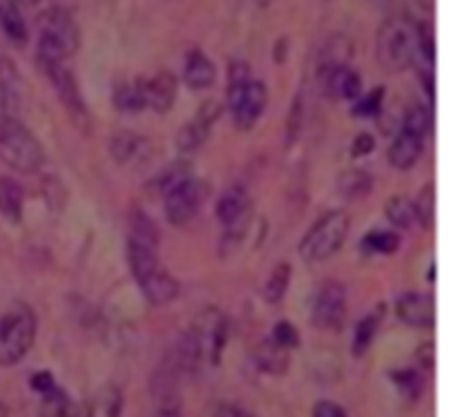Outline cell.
I'll return each mask as SVG.
<instances>
[{"label": "cell", "instance_id": "6da1fadb", "mask_svg": "<svg viewBox=\"0 0 457 417\" xmlns=\"http://www.w3.org/2000/svg\"><path fill=\"white\" fill-rule=\"evenodd\" d=\"M228 344V317L219 308H205L187 326L172 353L181 375L199 373L204 366L221 364Z\"/></svg>", "mask_w": 457, "mask_h": 417}, {"label": "cell", "instance_id": "7a4b0ae2", "mask_svg": "<svg viewBox=\"0 0 457 417\" xmlns=\"http://www.w3.org/2000/svg\"><path fill=\"white\" fill-rule=\"evenodd\" d=\"M80 45L79 25L74 16L61 4H52L40 13L38 43H36V63L38 67L67 63Z\"/></svg>", "mask_w": 457, "mask_h": 417}, {"label": "cell", "instance_id": "3957f363", "mask_svg": "<svg viewBox=\"0 0 457 417\" xmlns=\"http://www.w3.org/2000/svg\"><path fill=\"white\" fill-rule=\"evenodd\" d=\"M420 29H422V22H415L406 13H397L382 22L378 40H375V54H378V63L384 71L400 74L406 67L413 65Z\"/></svg>", "mask_w": 457, "mask_h": 417}, {"label": "cell", "instance_id": "277c9868", "mask_svg": "<svg viewBox=\"0 0 457 417\" xmlns=\"http://www.w3.org/2000/svg\"><path fill=\"white\" fill-rule=\"evenodd\" d=\"M268 103V89L262 80L250 76L248 63L235 61L230 67V85H228V107L239 129L254 128Z\"/></svg>", "mask_w": 457, "mask_h": 417}, {"label": "cell", "instance_id": "5b68a950", "mask_svg": "<svg viewBox=\"0 0 457 417\" xmlns=\"http://www.w3.org/2000/svg\"><path fill=\"white\" fill-rule=\"evenodd\" d=\"M38 333V320L25 304L9 308L0 317V366L9 369L25 360Z\"/></svg>", "mask_w": 457, "mask_h": 417}, {"label": "cell", "instance_id": "8992f818", "mask_svg": "<svg viewBox=\"0 0 457 417\" xmlns=\"http://www.w3.org/2000/svg\"><path fill=\"white\" fill-rule=\"evenodd\" d=\"M351 230V217L344 210H330L312 223L299 244V257L308 263H321L337 254Z\"/></svg>", "mask_w": 457, "mask_h": 417}, {"label": "cell", "instance_id": "52a82bcc", "mask_svg": "<svg viewBox=\"0 0 457 417\" xmlns=\"http://www.w3.org/2000/svg\"><path fill=\"white\" fill-rule=\"evenodd\" d=\"M0 159L16 172L34 174L45 163V152L38 138L22 125L21 119L7 116L0 134Z\"/></svg>", "mask_w": 457, "mask_h": 417}, {"label": "cell", "instance_id": "ba28073f", "mask_svg": "<svg viewBox=\"0 0 457 417\" xmlns=\"http://www.w3.org/2000/svg\"><path fill=\"white\" fill-rule=\"evenodd\" d=\"M428 129H431V114H428V110H424L422 105L411 107L409 114L404 116V123H402L395 141H393L391 150H388V161L397 170L413 168L424 152V141H427Z\"/></svg>", "mask_w": 457, "mask_h": 417}, {"label": "cell", "instance_id": "9c48e42d", "mask_svg": "<svg viewBox=\"0 0 457 417\" xmlns=\"http://www.w3.org/2000/svg\"><path fill=\"white\" fill-rule=\"evenodd\" d=\"M40 71H43L49 79V83L54 85L62 107H65L67 114L71 116L76 128H80L83 132H89V128H92V116H89L87 103H85L83 94H80L79 80H76L74 71L67 67V63H54V65L43 67Z\"/></svg>", "mask_w": 457, "mask_h": 417}, {"label": "cell", "instance_id": "30bf717a", "mask_svg": "<svg viewBox=\"0 0 457 417\" xmlns=\"http://www.w3.org/2000/svg\"><path fill=\"white\" fill-rule=\"evenodd\" d=\"M205 195H208V188H205V183L196 181L195 177L187 179V181L181 183L179 188H174L170 195L163 196L165 217H168V221L179 228L187 226V223L196 217L201 205H204Z\"/></svg>", "mask_w": 457, "mask_h": 417}, {"label": "cell", "instance_id": "8fae6325", "mask_svg": "<svg viewBox=\"0 0 457 417\" xmlns=\"http://www.w3.org/2000/svg\"><path fill=\"white\" fill-rule=\"evenodd\" d=\"M311 321L315 329L339 330L346 321V290L337 281L321 286L312 302Z\"/></svg>", "mask_w": 457, "mask_h": 417}, {"label": "cell", "instance_id": "7c38bea8", "mask_svg": "<svg viewBox=\"0 0 457 417\" xmlns=\"http://www.w3.org/2000/svg\"><path fill=\"white\" fill-rule=\"evenodd\" d=\"M321 92L333 101H355L361 92V79L348 63L317 67Z\"/></svg>", "mask_w": 457, "mask_h": 417}, {"label": "cell", "instance_id": "4fadbf2b", "mask_svg": "<svg viewBox=\"0 0 457 417\" xmlns=\"http://www.w3.org/2000/svg\"><path fill=\"white\" fill-rule=\"evenodd\" d=\"M217 217L228 230V237L235 241L241 239L244 228L248 226L250 219V196L244 186L228 188L217 204Z\"/></svg>", "mask_w": 457, "mask_h": 417}, {"label": "cell", "instance_id": "5bb4252c", "mask_svg": "<svg viewBox=\"0 0 457 417\" xmlns=\"http://www.w3.org/2000/svg\"><path fill=\"white\" fill-rule=\"evenodd\" d=\"M219 114H221V107L217 101H205L199 107V112L195 114V119L187 121L181 129H179L177 137V147L183 154H192V152L199 150L205 143V138L212 132L214 123H217Z\"/></svg>", "mask_w": 457, "mask_h": 417}, {"label": "cell", "instance_id": "9a60e30c", "mask_svg": "<svg viewBox=\"0 0 457 417\" xmlns=\"http://www.w3.org/2000/svg\"><path fill=\"white\" fill-rule=\"evenodd\" d=\"M0 110L12 119H21L25 110V80L12 58H0Z\"/></svg>", "mask_w": 457, "mask_h": 417}, {"label": "cell", "instance_id": "2e32d148", "mask_svg": "<svg viewBox=\"0 0 457 417\" xmlns=\"http://www.w3.org/2000/svg\"><path fill=\"white\" fill-rule=\"evenodd\" d=\"M397 317L413 329H431L436 324V302L431 295L406 293L397 299Z\"/></svg>", "mask_w": 457, "mask_h": 417}, {"label": "cell", "instance_id": "e0dca14e", "mask_svg": "<svg viewBox=\"0 0 457 417\" xmlns=\"http://www.w3.org/2000/svg\"><path fill=\"white\" fill-rule=\"evenodd\" d=\"M143 98L145 107L165 114L177 98V79L170 71H156L150 79H143Z\"/></svg>", "mask_w": 457, "mask_h": 417}, {"label": "cell", "instance_id": "ac0fdd59", "mask_svg": "<svg viewBox=\"0 0 457 417\" xmlns=\"http://www.w3.org/2000/svg\"><path fill=\"white\" fill-rule=\"evenodd\" d=\"M253 360L262 373L275 375V378L286 375L290 369V351L288 348L279 346L272 338L262 339V342L257 344V348H254L253 353Z\"/></svg>", "mask_w": 457, "mask_h": 417}, {"label": "cell", "instance_id": "d6986e66", "mask_svg": "<svg viewBox=\"0 0 457 417\" xmlns=\"http://www.w3.org/2000/svg\"><path fill=\"white\" fill-rule=\"evenodd\" d=\"M138 286H141L143 295L152 306H165L179 297V281L163 266H159L145 279L138 281Z\"/></svg>", "mask_w": 457, "mask_h": 417}, {"label": "cell", "instance_id": "ffe728a7", "mask_svg": "<svg viewBox=\"0 0 457 417\" xmlns=\"http://www.w3.org/2000/svg\"><path fill=\"white\" fill-rule=\"evenodd\" d=\"M125 397L116 384H103L92 397H89L87 406L79 417H120L123 413Z\"/></svg>", "mask_w": 457, "mask_h": 417}, {"label": "cell", "instance_id": "44dd1931", "mask_svg": "<svg viewBox=\"0 0 457 417\" xmlns=\"http://www.w3.org/2000/svg\"><path fill=\"white\" fill-rule=\"evenodd\" d=\"M183 79L192 89H205L214 83L217 79V67L205 56L201 49H192L186 58V70H183Z\"/></svg>", "mask_w": 457, "mask_h": 417}, {"label": "cell", "instance_id": "7402d4cb", "mask_svg": "<svg viewBox=\"0 0 457 417\" xmlns=\"http://www.w3.org/2000/svg\"><path fill=\"white\" fill-rule=\"evenodd\" d=\"M22 208H25V192L21 183L12 177H0V214L9 223L22 221Z\"/></svg>", "mask_w": 457, "mask_h": 417}, {"label": "cell", "instance_id": "603a6c76", "mask_svg": "<svg viewBox=\"0 0 457 417\" xmlns=\"http://www.w3.org/2000/svg\"><path fill=\"white\" fill-rule=\"evenodd\" d=\"M187 179H192L190 163H186V161H179V163H172V165H168L165 170H161V172L150 181L147 190H152L154 195L165 196V195H170L174 188H179L181 183H186Z\"/></svg>", "mask_w": 457, "mask_h": 417}, {"label": "cell", "instance_id": "cb8c5ba5", "mask_svg": "<svg viewBox=\"0 0 457 417\" xmlns=\"http://www.w3.org/2000/svg\"><path fill=\"white\" fill-rule=\"evenodd\" d=\"M382 317H384V306H379L378 311L369 313V315L357 324L355 335H353V346H351L353 355L364 357L366 353H369V348L373 346L375 342V335H378L379 330V324H382Z\"/></svg>", "mask_w": 457, "mask_h": 417}, {"label": "cell", "instance_id": "d4e9b609", "mask_svg": "<svg viewBox=\"0 0 457 417\" xmlns=\"http://www.w3.org/2000/svg\"><path fill=\"white\" fill-rule=\"evenodd\" d=\"M79 413L80 411L76 409L70 393L62 391L58 384L52 388V391L45 393L43 400H40L38 417H79Z\"/></svg>", "mask_w": 457, "mask_h": 417}, {"label": "cell", "instance_id": "484cf974", "mask_svg": "<svg viewBox=\"0 0 457 417\" xmlns=\"http://www.w3.org/2000/svg\"><path fill=\"white\" fill-rule=\"evenodd\" d=\"M0 27L7 34V38L12 40L13 45H25L27 38H29V31H27L25 16H22L21 7L16 4V0L7 3L4 7H0Z\"/></svg>", "mask_w": 457, "mask_h": 417}, {"label": "cell", "instance_id": "4316f807", "mask_svg": "<svg viewBox=\"0 0 457 417\" xmlns=\"http://www.w3.org/2000/svg\"><path fill=\"white\" fill-rule=\"evenodd\" d=\"M391 382L400 391V396L409 402H418L422 397L424 387V373L420 369H397L391 371Z\"/></svg>", "mask_w": 457, "mask_h": 417}, {"label": "cell", "instance_id": "83f0119b", "mask_svg": "<svg viewBox=\"0 0 457 417\" xmlns=\"http://www.w3.org/2000/svg\"><path fill=\"white\" fill-rule=\"evenodd\" d=\"M129 239L154 250L159 246V230H156L154 221L141 210H134L129 217Z\"/></svg>", "mask_w": 457, "mask_h": 417}, {"label": "cell", "instance_id": "f1b7e54d", "mask_svg": "<svg viewBox=\"0 0 457 417\" xmlns=\"http://www.w3.org/2000/svg\"><path fill=\"white\" fill-rule=\"evenodd\" d=\"M290 275H293V271H290L288 262L277 263L275 271L268 277L266 286H263V299H266L268 304L275 306V304H279L281 299L286 297V290H288L290 286Z\"/></svg>", "mask_w": 457, "mask_h": 417}, {"label": "cell", "instance_id": "f546056e", "mask_svg": "<svg viewBox=\"0 0 457 417\" xmlns=\"http://www.w3.org/2000/svg\"><path fill=\"white\" fill-rule=\"evenodd\" d=\"M114 103L123 112H138L145 107L143 98V79H137L134 83H120L114 89Z\"/></svg>", "mask_w": 457, "mask_h": 417}, {"label": "cell", "instance_id": "4dcf8cb0", "mask_svg": "<svg viewBox=\"0 0 457 417\" xmlns=\"http://www.w3.org/2000/svg\"><path fill=\"white\" fill-rule=\"evenodd\" d=\"M373 188V177L366 170H348L339 179V190L348 199H360V196L369 195Z\"/></svg>", "mask_w": 457, "mask_h": 417}, {"label": "cell", "instance_id": "1f68e13d", "mask_svg": "<svg viewBox=\"0 0 457 417\" xmlns=\"http://www.w3.org/2000/svg\"><path fill=\"white\" fill-rule=\"evenodd\" d=\"M386 219L400 230H409L415 223V205L406 196H393L386 204Z\"/></svg>", "mask_w": 457, "mask_h": 417}, {"label": "cell", "instance_id": "d6a6232c", "mask_svg": "<svg viewBox=\"0 0 457 417\" xmlns=\"http://www.w3.org/2000/svg\"><path fill=\"white\" fill-rule=\"evenodd\" d=\"M415 205V221L424 228V230H431L433 223H436V186L428 183L420 190L418 201H413Z\"/></svg>", "mask_w": 457, "mask_h": 417}, {"label": "cell", "instance_id": "836d02e7", "mask_svg": "<svg viewBox=\"0 0 457 417\" xmlns=\"http://www.w3.org/2000/svg\"><path fill=\"white\" fill-rule=\"evenodd\" d=\"M402 239L391 230H378V232H370V235L364 237L361 246L364 250L369 253H379V254H393L397 248H400Z\"/></svg>", "mask_w": 457, "mask_h": 417}, {"label": "cell", "instance_id": "e575fe53", "mask_svg": "<svg viewBox=\"0 0 457 417\" xmlns=\"http://www.w3.org/2000/svg\"><path fill=\"white\" fill-rule=\"evenodd\" d=\"M138 143H141V137H137V134L116 132L114 137H112V143H110V152H112V156H114V161L125 163V161L132 159L138 150Z\"/></svg>", "mask_w": 457, "mask_h": 417}, {"label": "cell", "instance_id": "d590c367", "mask_svg": "<svg viewBox=\"0 0 457 417\" xmlns=\"http://www.w3.org/2000/svg\"><path fill=\"white\" fill-rule=\"evenodd\" d=\"M384 88H378L373 89L370 94H366L364 98H360V101L355 103V114L357 116H378L379 112H382L384 107Z\"/></svg>", "mask_w": 457, "mask_h": 417}, {"label": "cell", "instance_id": "8d00e7d4", "mask_svg": "<svg viewBox=\"0 0 457 417\" xmlns=\"http://www.w3.org/2000/svg\"><path fill=\"white\" fill-rule=\"evenodd\" d=\"M272 339H275L279 346L288 348V351H295L299 346V333L290 321H277L275 329H272Z\"/></svg>", "mask_w": 457, "mask_h": 417}, {"label": "cell", "instance_id": "74e56055", "mask_svg": "<svg viewBox=\"0 0 457 417\" xmlns=\"http://www.w3.org/2000/svg\"><path fill=\"white\" fill-rule=\"evenodd\" d=\"M29 387L34 388L36 393H40V396H45V393H49L56 387V379H54V375L49 373V371H38V373L31 375Z\"/></svg>", "mask_w": 457, "mask_h": 417}, {"label": "cell", "instance_id": "f35d334b", "mask_svg": "<svg viewBox=\"0 0 457 417\" xmlns=\"http://www.w3.org/2000/svg\"><path fill=\"white\" fill-rule=\"evenodd\" d=\"M312 417H348V413L335 402L321 400L312 406Z\"/></svg>", "mask_w": 457, "mask_h": 417}, {"label": "cell", "instance_id": "ab89813d", "mask_svg": "<svg viewBox=\"0 0 457 417\" xmlns=\"http://www.w3.org/2000/svg\"><path fill=\"white\" fill-rule=\"evenodd\" d=\"M299 129H302V96L295 98L293 112H290V125H288V146L297 141Z\"/></svg>", "mask_w": 457, "mask_h": 417}, {"label": "cell", "instance_id": "60d3db41", "mask_svg": "<svg viewBox=\"0 0 457 417\" xmlns=\"http://www.w3.org/2000/svg\"><path fill=\"white\" fill-rule=\"evenodd\" d=\"M418 364L420 371H433V366H436V344L427 342L418 348Z\"/></svg>", "mask_w": 457, "mask_h": 417}, {"label": "cell", "instance_id": "b9f144b4", "mask_svg": "<svg viewBox=\"0 0 457 417\" xmlns=\"http://www.w3.org/2000/svg\"><path fill=\"white\" fill-rule=\"evenodd\" d=\"M375 150V138L370 134H360L353 143V156H366Z\"/></svg>", "mask_w": 457, "mask_h": 417}, {"label": "cell", "instance_id": "7bdbcfd3", "mask_svg": "<svg viewBox=\"0 0 457 417\" xmlns=\"http://www.w3.org/2000/svg\"><path fill=\"white\" fill-rule=\"evenodd\" d=\"M212 417H250V415L245 413L244 409H239V406L223 404V406H219L217 411H214Z\"/></svg>", "mask_w": 457, "mask_h": 417}, {"label": "cell", "instance_id": "ee69618b", "mask_svg": "<svg viewBox=\"0 0 457 417\" xmlns=\"http://www.w3.org/2000/svg\"><path fill=\"white\" fill-rule=\"evenodd\" d=\"M154 417H183L181 411H179L177 404H163L159 406V411H156Z\"/></svg>", "mask_w": 457, "mask_h": 417}, {"label": "cell", "instance_id": "f6af8a7d", "mask_svg": "<svg viewBox=\"0 0 457 417\" xmlns=\"http://www.w3.org/2000/svg\"><path fill=\"white\" fill-rule=\"evenodd\" d=\"M43 3H47V0H16L18 7H38Z\"/></svg>", "mask_w": 457, "mask_h": 417}, {"label": "cell", "instance_id": "bcb514c9", "mask_svg": "<svg viewBox=\"0 0 457 417\" xmlns=\"http://www.w3.org/2000/svg\"><path fill=\"white\" fill-rule=\"evenodd\" d=\"M0 417H9V409L3 400H0Z\"/></svg>", "mask_w": 457, "mask_h": 417}, {"label": "cell", "instance_id": "7dc6e473", "mask_svg": "<svg viewBox=\"0 0 457 417\" xmlns=\"http://www.w3.org/2000/svg\"><path fill=\"white\" fill-rule=\"evenodd\" d=\"M4 123H7V114H4V112L0 110V134H3V128H4Z\"/></svg>", "mask_w": 457, "mask_h": 417}, {"label": "cell", "instance_id": "c3c4849f", "mask_svg": "<svg viewBox=\"0 0 457 417\" xmlns=\"http://www.w3.org/2000/svg\"><path fill=\"white\" fill-rule=\"evenodd\" d=\"M7 3H12V0H0V7H4Z\"/></svg>", "mask_w": 457, "mask_h": 417}]
</instances>
